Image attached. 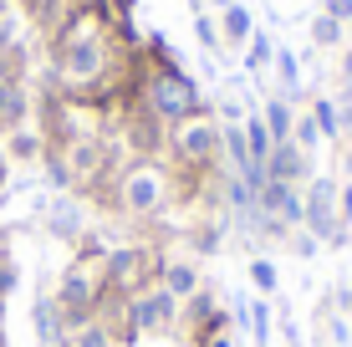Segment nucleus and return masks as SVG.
I'll use <instances>...</instances> for the list:
<instances>
[{"mask_svg": "<svg viewBox=\"0 0 352 347\" xmlns=\"http://www.w3.org/2000/svg\"><path fill=\"white\" fill-rule=\"evenodd\" d=\"M168 210H174V184H168V169H164V164L133 159L128 169H123V179H118V220L153 230V225H164Z\"/></svg>", "mask_w": 352, "mask_h": 347, "instance_id": "1", "label": "nucleus"}, {"mask_svg": "<svg viewBox=\"0 0 352 347\" xmlns=\"http://www.w3.org/2000/svg\"><path fill=\"white\" fill-rule=\"evenodd\" d=\"M143 107L159 117L164 128H179V123H194L204 113V92L189 71L179 67H159L148 82H143Z\"/></svg>", "mask_w": 352, "mask_h": 347, "instance_id": "2", "label": "nucleus"}, {"mask_svg": "<svg viewBox=\"0 0 352 347\" xmlns=\"http://www.w3.org/2000/svg\"><path fill=\"white\" fill-rule=\"evenodd\" d=\"M164 256L168 250L159 240H128V245H107V260H102V286L123 296H138L148 286H159V271H164Z\"/></svg>", "mask_w": 352, "mask_h": 347, "instance_id": "3", "label": "nucleus"}, {"mask_svg": "<svg viewBox=\"0 0 352 347\" xmlns=\"http://www.w3.org/2000/svg\"><path fill=\"white\" fill-rule=\"evenodd\" d=\"M97 291H102V266L72 256L62 266V276H56V286H52V302H56V312H62L67 332L87 327V322L97 317Z\"/></svg>", "mask_w": 352, "mask_h": 347, "instance_id": "4", "label": "nucleus"}, {"mask_svg": "<svg viewBox=\"0 0 352 347\" xmlns=\"http://www.w3.org/2000/svg\"><path fill=\"white\" fill-rule=\"evenodd\" d=\"M301 230L322 250H342L352 240V225H342V214H337V179L311 174V184L301 189Z\"/></svg>", "mask_w": 352, "mask_h": 347, "instance_id": "5", "label": "nucleus"}, {"mask_svg": "<svg viewBox=\"0 0 352 347\" xmlns=\"http://www.w3.org/2000/svg\"><path fill=\"white\" fill-rule=\"evenodd\" d=\"M230 332H235V306H225L220 296H214V286L204 281L184 302V327H179V337H184V347H204L214 337H230Z\"/></svg>", "mask_w": 352, "mask_h": 347, "instance_id": "6", "label": "nucleus"}, {"mask_svg": "<svg viewBox=\"0 0 352 347\" xmlns=\"http://www.w3.org/2000/svg\"><path fill=\"white\" fill-rule=\"evenodd\" d=\"M168 153H174V169H194V174H214L220 164V128L194 117V123H179L168 133Z\"/></svg>", "mask_w": 352, "mask_h": 347, "instance_id": "7", "label": "nucleus"}, {"mask_svg": "<svg viewBox=\"0 0 352 347\" xmlns=\"http://www.w3.org/2000/svg\"><path fill=\"white\" fill-rule=\"evenodd\" d=\"M128 306H133V322H138L143 337H179V327H184V302H179V296H168L164 286L138 291Z\"/></svg>", "mask_w": 352, "mask_h": 347, "instance_id": "8", "label": "nucleus"}, {"mask_svg": "<svg viewBox=\"0 0 352 347\" xmlns=\"http://www.w3.org/2000/svg\"><path fill=\"white\" fill-rule=\"evenodd\" d=\"M179 245L189 260H214L230 245V220L225 214H194L189 225H179Z\"/></svg>", "mask_w": 352, "mask_h": 347, "instance_id": "9", "label": "nucleus"}, {"mask_svg": "<svg viewBox=\"0 0 352 347\" xmlns=\"http://www.w3.org/2000/svg\"><path fill=\"white\" fill-rule=\"evenodd\" d=\"M265 179H271V184H296V189H307V184H311V153H301L296 143H276L271 159H265Z\"/></svg>", "mask_w": 352, "mask_h": 347, "instance_id": "10", "label": "nucleus"}, {"mask_svg": "<svg viewBox=\"0 0 352 347\" xmlns=\"http://www.w3.org/2000/svg\"><path fill=\"white\" fill-rule=\"evenodd\" d=\"M256 205L271 214L276 225H286V230H301V189H296V184H271V179H265L261 194H256Z\"/></svg>", "mask_w": 352, "mask_h": 347, "instance_id": "11", "label": "nucleus"}, {"mask_svg": "<svg viewBox=\"0 0 352 347\" xmlns=\"http://www.w3.org/2000/svg\"><path fill=\"white\" fill-rule=\"evenodd\" d=\"M41 225H46V235H56V240L77 245V235L87 230V220H82V199H77V194H56L52 205H46Z\"/></svg>", "mask_w": 352, "mask_h": 347, "instance_id": "12", "label": "nucleus"}, {"mask_svg": "<svg viewBox=\"0 0 352 347\" xmlns=\"http://www.w3.org/2000/svg\"><path fill=\"white\" fill-rule=\"evenodd\" d=\"M159 286H164L168 296H179V302H189V296L204 286V271H199V260H189V256H164Z\"/></svg>", "mask_w": 352, "mask_h": 347, "instance_id": "13", "label": "nucleus"}, {"mask_svg": "<svg viewBox=\"0 0 352 347\" xmlns=\"http://www.w3.org/2000/svg\"><path fill=\"white\" fill-rule=\"evenodd\" d=\"M128 148H133V159H143V164H153V159H159V148H168L164 123L148 113V107H143V113L128 123Z\"/></svg>", "mask_w": 352, "mask_h": 347, "instance_id": "14", "label": "nucleus"}, {"mask_svg": "<svg viewBox=\"0 0 352 347\" xmlns=\"http://www.w3.org/2000/svg\"><path fill=\"white\" fill-rule=\"evenodd\" d=\"M31 332H36V342L41 347H67V322H62V312H56V302H52V291H41L31 302Z\"/></svg>", "mask_w": 352, "mask_h": 347, "instance_id": "15", "label": "nucleus"}, {"mask_svg": "<svg viewBox=\"0 0 352 347\" xmlns=\"http://www.w3.org/2000/svg\"><path fill=\"white\" fill-rule=\"evenodd\" d=\"M26 117H31L26 87H21L16 77H0V138L16 133V128H26Z\"/></svg>", "mask_w": 352, "mask_h": 347, "instance_id": "16", "label": "nucleus"}, {"mask_svg": "<svg viewBox=\"0 0 352 347\" xmlns=\"http://www.w3.org/2000/svg\"><path fill=\"white\" fill-rule=\"evenodd\" d=\"M0 148H6V159H10V164H41L46 138L36 133V128H16V133L0 138Z\"/></svg>", "mask_w": 352, "mask_h": 347, "instance_id": "17", "label": "nucleus"}, {"mask_svg": "<svg viewBox=\"0 0 352 347\" xmlns=\"http://www.w3.org/2000/svg\"><path fill=\"white\" fill-rule=\"evenodd\" d=\"M265 133H271V143H291V128H296V113H291V98H271L261 113Z\"/></svg>", "mask_w": 352, "mask_h": 347, "instance_id": "18", "label": "nucleus"}, {"mask_svg": "<svg viewBox=\"0 0 352 347\" xmlns=\"http://www.w3.org/2000/svg\"><path fill=\"white\" fill-rule=\"evenodd\" d=\"M311 123H317V133H322L327 143L342 138V113H337L332 98H317V102H311Z\"/></svg>", "mask_w": 352, "mask_h": 347, "instance_id": "19", "label": "nucleus"}, {"mask_svg": "<svg viewBox=\"0 0 352 347\" xmlns=\"http://www.w3.org/2000/svg\"><path fill=\"white\" fill-rule=\"evenodd\" d=\"M245 332L256 337V347H271V302L265 296L245 306Z\"/></svg>", "mask_w": 352, "mask_h": 347, "instance_id": "20", "label": "nucleus"}, {"mask_svg": "<svg viewBox=\"0 0 352 347\" xmlns=\"http://www.w3.org/2000/svg\"><path fill=\"white\" fill-rule=\"evenodd\" d=\"M240 128H245V148H250V159H256L261 169H265V159H271V148H276L271 133H265V123H261V117H245Z\"/></svg>", "mask_w": 352, "mask_h": 347, "instance_id": "21", "label": "nucleus"}, {"mask_svg": "<svg viewBox=\"0 0 352 347\" xmlns=\"http://www.w3.org/2000/svg\"><path fill=\"white\" fill-rule=\"evenodd\" d=\"M250 281H256L261 296H276V291H281V271H276V260L271 256H256V260H250Z\"/></svg>", "mask_w": 352, "mask_h": 347, "instance_id": "22", "label": "nucleus"}, {"mask_svg": "<svg viewBox=\"0 0 352 347\" xmlns=\"http://www.w3.org/2000/svg\"><path fill=\"white\" fill-rule=\"evenodd\" d=\"M225 46H240V41H250V10H240V5H225Z\"/></svg>", "mask_w": 352, "mask_h": 347, "instance_id": "23", "label": "nucleus"}, {"mask_svg": "<svg viewBox=\"0 0 352 347\" xmlns=\"http://www.w3.org/2000/svg\"><path fill=\"white\" fill-rule=\"evenodd\" d=\"M16 286H21V260L10 256V245H0V306L16 296Z\"/></svg>", "mask_w": 352, "mask_h": 347, "instance_id": "24", "label": "nucleus"}, {"mask_svg": "<svg viewBox=\"0 0 352 347\" xmlns=\"http://www.w3.org/2000/svg\"><path fill=\"white\" fill-rule=\"evenodd\" d=\"M67 347H118V342L107 337V327H102V322H87V327H77V332L67 337Z\"/></svg>", "mask_w": 352, "mask_h": 347, "instance_id": "25", "label": "nucleus"}, {"mask_svg": "<svg viewBox=\"0 0 352 347\" xmlns=\"http://www.w3.org/2000/svg\"><path fill=\"white\" fill-rule=\"evenodd\" d=\"M317 138H322V133H317V123H311V113H301L296 128H291V143H296L301 153H311V148H317Z\"/></svg>", "mask_w": 352, "mask_h": 347, "instance_id": "26", "label": "nucleus"}, {"mask_svg": "<svg viewBox=\"0 0 352 347\" xmlns=\"http://www.w3.org/2000/svg\"><path fill=\"white\" fill-rule=\"evenodd\" d=\"M311 41H317V46H337V41H342V21L317 16V21H311Z\"/></svg>", "mask_w": 352, "mask_h": 347, "instance_id": "27", "label": "nucleus"}, {"mask_svg": "<svg viewBox=\"0 0 352 347\" xmlns=\"http://www.w3.org/2000/svg\"><path fill=\"white\" fill-rule=\"evenodd\" d=\"M286 250H291V256H296V260H311V256H317V250H322V245H317V240H311V235H307V230H291V235H286Z\"/></svg>", "mask_w": 352, "mask_h": 347, "instance_id": "28", "label": "nucleus"}, {"mask_svg": "<svg viewBox=\"0 0 352 347\" xmlns=\"http://www.w3.org/2000/svg\"><path fill=\"white\" fill-rule=\"evenodd\" d=\"M271 56H276V46L265 41V36H256V41H250V56H245V67H250V71H265V62H271Z\"/></svg>", "mask_w": 352, "mask_h": 347, "instance_id": "29", "label": "nucleus"}, {"mask_svg": "<svg viewBox=\"0 0 352 347\" xmlns=\"http://www.w3.org/2000/svg\"><path fill=\"white\" fill-rule=\"evenodd\" d=\"M276 71H281L286 92H296V87H301V82H296V56H291V52H281V46H276Z\"/></svg>", "mask_w": 352, "mask_h": 347, "instance_id": "30", "label": "nucleus"}, {"mask_svg": "<svg viewBox=\"0 0 352 347\" xmlns=\"http://www.w3.org/2000/svg\"><path fill=\"white\" fill-rule=\"evenodd\" d=\"M337 214H342V225H352V174L337 184Z\"/></svg>", "mask_w": 352, "mask_h": 347, "instance_id": "31", "label": "nucleus"}, {"mask_svg": "<svg viewBox=\"0 0 352 347\" xmlns=\"http://www.w3.org/2000/svg\"><path fill=\"white\" fill-rule=\"evenodd\" d=\"M327 296H332V306L352 322V286H337V291H327Z\"/></svg>", "mask_w": 352, "mask_h": 347, "instance_id": "32", "label": "nucleus"}, {"mask_svg": "<svg viewBox=\"0 0 352 347\" xmlns=\"http://www.w3.org/2000/svg\"><path fill=\"white\" fill-rule=\"evenodd\" d=\"M322 16H332V21H352V0H327Z\"/></svg>", "mask_w": 352, "mask_h": 347, "instance_id": "33", "label": "nucleus"}, {"mask_svg": "<svg viewBox=\"0 0 352 347\" xmlns=\"http://www.w3.org/2000/svg\"><path fill=\"white\" fill-rule=\"evenodd\" d=\"M194 31H199V41H204V46H220V36H214L210 21H194Z\"/></svg>", "mask_w": 352, "mask_h": 347, "instance_id": "34", "label": "nucleus"}, {"mask_svg": "<svg viewBox=\"0 0 352 347\" xmlns=\"http://www.w3.org/2000/svg\"><path fill=\"white\" fill-rule=\"evenodd\" d=\"M281 337H286V347H301V327L296 322H281Z\"/></svg>", "mask_w": 352, "mask_h": 347, "instance_id": "35", "label": "nucleus"}, {"mask_svg": "<svg viewBox=\"0 0 352 347\" xmlns=\"http://www.w3.org/2000/svg\"><path fill=\"white\" fill-rule=\"evenodd\" d=\"M337 143H342V164H347V169H352V133H342V138H337Z\"/></svg>", "mask_w": 352, "mask_h": 347, "instance_id": "36", "label": "nucleus"}, {"mask_svg": "<svg viewBox=\"0 0 352 347\" xmlns=\"http://www.w3.org/2000/svg\"><path fill=\"white\" fill-rule=\"evenodd\" d=\"M204 347H240V337L230 332V337H214V342H204Z\"/></svg>", "mask_w": 352, "mask_h": 347, "instance_id": "37", "label": "nucleus"}, {"mask_svg": "<svg viewBox=\"0 0 352 347\" xmlns=\"http://www.w3.org/2000/svg\"><path fill=\"white\" fill-rule=\"evenodd\" d=\"M342 87H352V52L342 56Z\"/></svg>", "mask_w": 352, "mask_h": 347, "instance_id": "38", "label": "nucleus"}, {"mask_svg": "<svg viewBox=\"0 0 352 347\" xmlns=\"http://www.w3.org/2000/svg\"><path fill=\"white\" fill-rule=\"evenodd\" d=\"M113 5H118V16H128V10H133V0H113Z\"/></svg>", "mask_w": 352, "mask_h": 347, "instance_id": "39", "label": "nucleus"}, {"mask_svg": "<svg viewBox=\"0 0 352 347\" xmlns=\"http://www.w3.org/2000/svg\"><path fill=\"white\" fill-rule=\"evenodd\" d=\"M220 5H235V0H220Z\"/></svg>", "mask_w": 352, "mask_h": 347, "instance_id": "40", "label": "nucleus"}, {"mask_svg": "<svg viewBox=\"0 0 352 347\" xmlns=\"http://www.w3.org/2000/svg\"><path fill=\"white\" fill-rule=\"evenodd\" d=\"M317 347H332V342H317Z\"/></svg>", "mask_w": 352, "mask_h": 347, "instance_id": "41", "label": "nucleus"}, {"mask_svg": "<svg viewBox=\"0 0 352 347\" xmlns=\"http://www.w3.org/2000/svg\"><path fill=\"white\" fill-rule=\"evenodd\" d=\"M0 312H6V306H0Z\"/></svg>", "mask_w": 352, "mask_h": 347, "instance_id": "42", "label": "nucleus"}]
</instances>
